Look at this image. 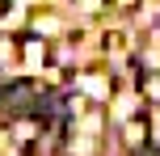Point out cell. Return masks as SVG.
<instances>
[{"label": "cell", "mask_w": 160, "mask_h": 156, "mask_svg": "<svg viewBox=\"0 0 160 156\" xmlns=\"http://www.w3.org/2000/svg\"><path fill=\"white\" fill-rule=\"evenodd\" d=\"M148 127H152V139H156V148H160V106L148 110Z\"/></svg>", "instance_id": "cell-1"}, {"label": "cell", "mask_w": 160, "mask_h": 156, "mask_svg": "<svg viewBox=\"0 0 160 156\" xmlns=\"http://www.w3.org/2000/svg\"><path fill=\"white\" fill-rule=\"evenodd\" d=\"M4 13H8V0H0V17H4Z\"/></svg>", "instance_id": "cell-2"}]
</instances>
